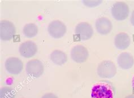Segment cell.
Wrapping results in <instances>:
<instances>
[{
    "label": "cell",
    "mask_w": 134,
    "mask_h": 98,
    "mask_svg": "<svg viewBox=\"0 0 134 98\" xmlns=\"http://www.w3.org/2000/svg\"><path fill=\"white\" fill-rule=\"evenodd\" d=\"M98 76L103 78H111L117 73V68L113 62L106 60L100 62L97 68Z\"/></svg>",
    "instance_id": "6da1fadb"
},
{
    "label": "cell",
    "mask_w": 134,
    "mask_h": 98,
    "mask_svg": "<svg viewBox=\"0 0 134 98\" xmlns=\"http://www.w3.org/2000/svg\"><path fill=\"white\" fill-rule=\"evenodd\" d=\"M111 87L105 82L97 83L92 89L91 98H113Z\"/></svg>",
    "instance_id": "7a4b0ae2"
},
{
    "label": "cell",
    "mask_w": 134,
    "mask_h": 98,
    "mask_svg": "<svg viewBox=\"0 0 134 98\" xmlns=\"http://www.w3.org/2000/svg\"><path fill=\"white\" fill-rule=\"evenodd\" d=\"M130 9L126 3L122 1L115 2L111 8V13L113 17L118 21L124 20L127 18Z\"/></svg>",
    "instance_id": "3957f363"
},
{
    "label": "cell",
    "mask_w": 134,
    "mask_h": 98,
    "mask_svg": "<svg viewBox=\"0 0 134 98\" xmlns=\"http://www.w3.org/2000/svg\"><path fill=\"white\" fill-rule=\"evenodd\" d=\"M16 32L15 27L12 22L3 20L0 22V38L2 41H8L13 39Z\"/></svg>",
    "instance_id": "277c9868"
},
{
    "label": "cell",
    "mask_w": 134,
    "mask_h": 98,
    "mask_svg": "<svg viewBox=\"0 0 134 98\" xmlns=\"http://www.w3.org/2000/svg\"><path fill=\"white\" fill-rule=\"evenodd\" d=\"M26 71L28 75L34 78H38L43 74L44 66L38 59H32L27 63Z\"/></svg>",
    "instance_id": "5b68a950"
},
{
    "label": "cell",
    "mask_w": 134,
    "mask_h": 98,
    "mask_svg": "<svg viewBox=\"0 0 134 98\" xmlns=\"http://www.w3.org/2000/svg\"><path fill=\"white\" fill-rule=\"evenodd\" d=\"M75 34L79 40L87 41L93 36V28L88 23L80 22L77 24L75 27Z\"/></svg>",
    "instance_id": "8992f818"
},
{
    "label": "cell",
    "mask_w": 134,
    "mask_h": 98,
    "mask_svg": "<svg viewBox=\"0 0 134 98\" xmlns=\"http://www.w3.org/2000/svg\"><path fill=\"white\" fill-rule=\"evenodd\" d=\"M48 32L51 36L54 38H60L66 34L67 27L65 23L58 20L52 21L48 26Z\"/></svg>",
    "instance_id": "52a82bcc"
},
{
    "label": "cell",
    "mask_w": 134,
    "mask_h": 98,
    "mask_svg": "<svg viewBox=\"0 0 134 98\" xmlns=\"http://www.w3.org/2000/svg\"><path fill=\"white\" fill-rule=\"evenodd\" d=\"M70 56L72 60L77 63H83L88 58L89 52L85 46L77 45L71 48Z\"/></svg>",
    "instance_id": "ba28073f"
},
{
    "label": "cell",
    "mask_w": 134,
    "mask_h": 98,
    "mask_svg": "<svg viewBox=\"0 0 134 98\" xmlns=\"http://www.w3.org/2000/svg\"><path fill=\"white\" fill-rule=\"evenodd\" d=\"M5 68L10 74L17 75L22 71L23 63L18 58L10 57L5 62Z\"/></svg>",
    "instance_id": "9c48e42d"
},
{
    "label": "cell",
    "mask_w": 134,
    "mask_h": 98,
    "mask_svg": "<svg viewBox=\"0 0 134 98\" xmlns=\"http://www.w3.org/2000/svg\"><path fill=\"white\" fill-rule=\"evenodd\" d=\"M37 51V46L36 43L32 41H26L19 45V52L22 57L30 58L34 57Z\"/></svg>",
    "instance_id": "30bf717a"
},
{
    "label": "cell",
    "mask_w": 134,
    "mask_h": 98,
    "mask_svg": "<svg viewBox=\"0 0 134 98\" xmlns=\"http://www.w3.org/2000/svg\"><path fill=\"white\" fill-rule=\"evenodd\" d=\"M95 27L97 32L101 35H107L111 32L113 24L111 21L106 17H101L96 19Z\"/></svg>",
    "instance_id": "8fae6325"
},
{
    "label": "cell",
    "mask_w": 134,
    "mask_h": 98,
    "mask_svg": "<svg viewBox=\"0 0 134 98\" xmlns=\"http://www.w3.org/2000/svg\"><path fill=\"white\" fill-rule=\"evenodd\" d=\"M117 63L121 68L129 69L131 68L134 64V58L129 52H123L118 55Z\"/></svg>",
    "instance_id": "7c38bea8"
},
{
    "label": "cell",
    "mask_w": 134,
    "mask_h": 98,
    "mask_svg": "<svg viewBox=\"0 0 134 98\" xmlns=\"http://www.w3.org/2000/svg\"><path fill=\"white\" fill-rule=\"evenodd\" d=\"M114 42L116 48L119 50H124L129 47L131 44V39L128 34L121 32L115 36Z\"/></svg>",
    "instance_id": "4fadbf2b"
},
{
    "label": "cell",
    "mask_w": 134,
    "mask_h": 98,
    "mask_svg": "<svg viewBox=\"0 0 134 98\" xmlns=\"http://www.w3.org/2000/svg\"><path fill=\"white\" fill-rule=\"evenodd\" d=\"M51 61L56 65H62L68 60V56L65 52L60 50H55L52 52L50 55Z\"/></svg>",
    "instance_id": "5bb4252c"
},
{
    "label": "cell",
    "mask_w": 134,
    "mask_h": 98,
    "mask_svg": "<svg viewBox=\"0 0 134 98\" xmlns=\"http://www.w3.org/2000/svg\"><path fill=\"white\" fill-rule=\"evenodd\" d=\"M38 27L35 23H30L26 24L23 27V33L27 38H32L35 37L38 33Z\"/></svg>",
    "instance_id": "9a60e30c"
},
{
    "label": "cell",
    "mask_w": 134,
    "mask_h": 98,
    "mask_svg": "<svg viewBox=\"0 0 134 98\" xmlns=\"http://www.w3.org/2000/svg\"><path fill=\"white\" fill-rule=\"evenodd\" d=\"M14 90L10 87H3L0 90V98H15Z\"/></svg>",
    "instance_id": "2e32d148"
},
{
    "label": "cell",
    "mask_w": 134,
    "mask_h": 98,
    "mask_svg": "<svg viewBox=\"0 0 134 98\" xmlns=\"http://www.w3.org/2000/svg\"><path fill=\"white\" fill-rule=\"evenodd\" d=\"M82 2L84 5L88 7V8H94L97 6L100 5L103 2V1H97V0H85V1H82Z\"/></svg>",
    "instance_id": "e0dca14e"
},
{
    "label": "cell",
    "mask_w": 134,
    "mask_h": 98,
    "mask_svg": "<svg viewBox=\"0 0 134 98\" xmlns=\"http://www.w3.org/2000/svg\"><path fill=\"white\" fill-rule=\"evenodd\" d=\"M41 98H58V97L53 93H47L42 96Z\"/></svg>",
    "instance_id": "ac0fdd59"
},
{
    "label": "cell",
    "mask_w": 134,
    "mask_h": 98,
    "mask_svg": "<svg viewBox=\"0 0 134 98\" xmlns=\"http://www.w3.org/2000/svg\"><path fill=\"white\" fill-rule=\"evenodd\" d=\"M130 22H131L132 25L134 26V10L132 11L131 17H130Z\"/></svg>",
    "instance_id": "d6986e66"
},
{
    "label": "cell",
    "mask_w": 134,
    "mask_h": 98,
    "mask_svg": "<svg viewBox=\"0 0 134 98\" xmlns=\"http://www.w3.org/2000/svg\"><path fill=\"white\" fill-rule=\"evenodd\" d=\"M125 98H134V95L133 94H131V95H129L127 96Z\"/></svg>",
    "instance_id": "ffe728a7"
},
{
    "label": "cell",
    "mask_w": 134,
    "mask_h": 98,
    "mask_svg": "<svg viewBox=\"0 0 134 98\" xmlns=\"http://www.w3.org/2000/svg\"><path fill=\"white\" fill-rule=\"evenodd\" d=\"M132 88H133V90H134V76H133V78H132Z\"/></svg>",
    "instance_id": "44dd1931"
}]
</instances>
